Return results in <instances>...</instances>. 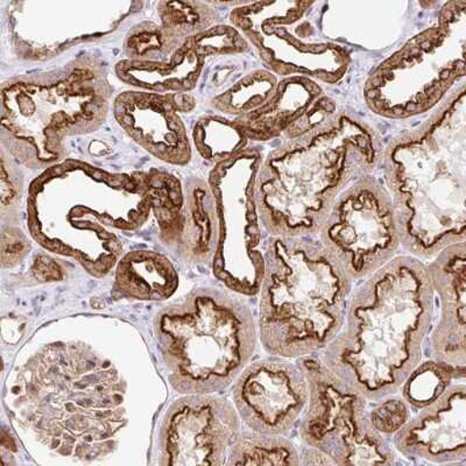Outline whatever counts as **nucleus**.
<instances>
[{"label": "nucleus", "mask_w": 466, "mask_h": 466, "mask_svg": "<svg viewBox=\"0 0 466 466\" xmlns=\"http://www.w3.org/2000/svg\"><path fill=\"white\" fill-rule=\"evenodd\" d=\"M434 313L427 265L398 255L353 289L342 330L319 356L339 380L380 400L399 393L423 360Z\"/></svg>", "instance_id": "nucleus-1"}, {"label": "nucleus", "mask_w": 466, "mask_h": 466, "mask_svg": "<svg viewBox=\"0 0 466 466\" xmlns=\"http://www.w3.org/2000/svg\"><path fill=\"white\" fill-rule=\"evenodd\" d=\"M405 255L431 260L466 241L465 82L419 127L394 137L381 154Z\"/></svg>", "instance_id": "nucleus-2"}, {"label": "nucleus", "mask_w": 466, "mask_h": 466, "mask_svg": "<svg viewBox=\"0 0 466 466\" xmlns=\"http://www.w3.org/2000/svg\"><path fill=\"white\" fill-rule=\"evenodd\" d=\"M385 144L360 116L339 112L315 130L285 141L262 159L256 204L269 237L316 236L336 198L376 173Z\"/></svg>", "instance_id": "nucleus-3"}, {"label": "nucleus", "mask_w": 466, "mask_h": 466, "mask_svg": "<svg viewBox=\"0 0 466 466\" xmlns=\"http://www.w3.org/2000/svg\"><path fill=\"white\" fill-rule=\"evenodd\" d=\"M14 392L37 440L62 456L106 455L127 421L122 378L87 345L57 343L40 350L25 365Z\"/></svg>", "instance_id": "nucleus-4"}, {"label": "nucleus", "mask_w": 466, "mask_h": 466, "mask_svg": "<svg viewBox=\"0 0 466 466\" xmlns=\"http://www.w3.org/2000/svg\"><path fill=\"white\" fill-rule=\"evenodd\" d=\"M353 282L318 236L269 237L257 326L268 355L322 351L342 330Z\"/></svg>", "instance_id": "nucleus-5"}, {"label": "nucleus", "mask_w": 466, "mask_h": 466, "mask_svg": "<svg viewBox=\"0 0 466 466\" xmlns=\"http://www.w3.org/2000/svg\"><path fill=\"white\" fill-rule=\"evenodd\" d=\"M114 87L94 56L11 78L2 86V144L20 164L47 169L65 161V138L97 131Z\"/></svg>", "instance_id": "nucleus-6"}, {"label": "nucleus", "mask_w": 466, "mask_h": 466, "mask_svg": "<svg viewBox=\"0 0 466 466\" xmlns=\"http://www.w3.org/2000/svg\"><path fill=\"white\" fill-rule=\"evenodd\" d=\"M168 380L181 394H214L251 363L258 326L251 307L219 287H199L154 319Z\"/></svg>", "instance_id": "nucleus-7"}, {"label": "nucleus", "mask_w": 466, "mask_h": 466, "mask_svg": "<svg viewBox=\"0 0 466 466\" xmlns=\"http://www.w3.org/2000/svg\"><path fill=\"white\" fill-rule=\"evenodd\" d=\"M466 2L441 7L434 26L411 37L365 82L366 106L400 120L432 112L465 82Z\"/></svg>", "instance_id": "nucleus-8"}, {"label": "nucleus", "mask_w": 466, "mask_h": 466, "mask_svg": "<svg viewBox=\"0 0 466 466\" xmlns=\"http://www.w3.org/2000/svg\"><path fill=\"white\" fill-rule=\"evenodd\" d=\"M28 201L56 206L65 227L39 244L61 255L76 258L93 273L107 272L122 245L106 227L133 230L143 226L151 201L143 173L125 174L123 180L93 206H86L75 160H65L45 170L29 187Z\"/></svg>", "instance_id": "nucleus-9"}, {"label": "nucleus", "mask_w": 466, "mask_h": 466, "mask_svg": "<svg viewBox=\"0 0 466 466\" xmlns=\"http://www.w3.org/2000/svg\"><path fill=\"white\" fill-rule=\"evenodd\" d=\"M323 3H237L228 22L255 47L262 65L277 77L310 78L339 85L351 56L343 45L322 35L318 10Z\"/></svg>", "instance_id": "nucleus-10"}, {"label": "nucleus", "mask_w": 466, "mask_h": 466, "mask_svg": "<svg viewBox=\"0 0 466 466\" xmlns=\"http://www.w3.org/2000/svg\"><path fill=\"white\" fill-rule=\"evenodd\" d=\"M309 382V400L299 418V442L326 452L336 465H394L390 440L370 421V401L335 376L319 353L294 360Z\"/></svg>", "instance_id": "nucleus-11"}, {"label": "nucleus", "mask_w": 466, "mask_h": 466, "mask_svg": "<svg viewBox=\"0 0 466 466\" xmlns=\"http://www.w3.org/2000/svg\"><path fill=\"white\" fill-rule=\"evenodd\" d=\"M316 236L353 282L371 277L401 248L392 199L374 174L336 198Z\"/></svg>", "instance_id": "nucleus-12"}, {"label": "nucleus", "mask_w": 466, "mask_h": 466, "mask_svg": "<svg viewBox=\"0 0 466 466\" xmlns=\"http://www.w3.org/2000/svg\"><path fill=\"white\" fill-rule=\"evenodd\" d=\"M264 154L249 146L211 170L208 182L216 199L219 240L215 272L228 285L260 287L264 270L261 222L256 204V180Z\"/></svg>", "instance_id": "nucleus-13"}, {"label": "nucleus", "mask_w": 466, "mask_h": 466, "mask_svg": "<svg viewBox=\"0 0 466 466\" xmlns=\"http://www.w3.org/2000/svg\"><path fill=\"white\" fill-rule=\"evenodd\" d=\"M241 428L233 402L214 394H186L172 403L159 431V464L226 465Z\"/></svg>", "instance_id": "nucleus-14"}, {"label": "nucleus", "mask_w": 466, "mask_h": 466, "mask_svg": "<svg viewBox=\"0 0 466 466\" xmlns=\"http://www.w3.org/2000/svg\"><path fill=\"white\" fill-rule=\"evenodd\" d=\"M232 399L248 430L289 436L309 400V382L297 361L270 355L241 371L233 381Z\"/></svg>", "instance_id": "nucleus-15"}, {"label": "nucleus", "mask_w": 466, "mask_h": 466, "mask_svg": "<svg viewBox=\"0 0 466 466\" xmlns=\"http://www.w3.org/2000/svg\"><path fill=\"white\" fill-rule=\"evenodd\" d=\"M197 99L188 94L125 91L112 103L124 131L157 159L174 166L188 165L193 151L181 112H190Z\"/></svg>", "instance_id": "nucleus-16"}, {"label": "nucleus", "mask_w": 466, "mask_h": 466, "mask_svg": "<svg viewBox=\"0 0 466 466\" xmlns=\"http://www.w3.org/2000/svg\"><path fill=\"white\" fill-rule=\"evenodd\" d=\"M322 85L307 77L280 78L276 90L259 109L233 119L249 143L290 141L315 130L339 112ZM280 143V144H281Z\"/></svg>", "instance_id": "nucleus-17"}, {"label": "nucleus", "mask_w": 466, "mask_h": 466, "mask_svg": "<svg viewBox=\"0 0 466 466\" xmlns=\"http://www.w3.org/2000/svg\"><path fill=\"white\" fill-rule=\"evenodd\" d=\"M390 442L408 460L465 464V381L455 382L437 400L416 411Z\"/></svg>", "instance_id": "nucleus-18"}, {"label": "nucleus", "mask_w": 466, "mask_h": 466, "mask_svg": "<svg viewBox=\"0 0 466 466\" xmlns=\"http://www.w3.org/2000/svg\"><path fill=\"white\" fill-rule=\"evenodd\" d=\"M440 315L428 334L427 358L465 371L466 366V241L444 248L426 264Z\"/></svg>", "instance_id": "nucleus-19"}, {"label": "nucleus", "mask_w": 466, "mask_h": 466, "mask_svg": "<svg viewBox=\"0 0 466 466\" xmlns=\"http://www.w3.org/2000/svg\"><path fill=\"white\" fill-rule=\"evenodd\" d=\"M193 40H187L168 60H122L116 65V75L125 85L156 94H188L197 87L206 65Z\"/></svg>", "instance_id": "nucleus-20"}, {"label": "nucleus", "mask_w": 466, "mask_h": 466, "mask_svg": "<svg viewBox=\"0 0 466 466\" xmlns=\"http://www.w3.org/2000/svg\"><path fill=\"white\" fill-rule=\"evenodd\" d=\"M177 245L195 264L214 259L218 248V207L209 182L190 178L185 186V206L178 227Z\"/></svg>", "instance_id": "nucleus-21"}, {"label": "nucleus", "mask_w": 466, "mask_h": 466, "mask_svg": "<svg viewBox=\"0 0 466 466\" xmlns=\"http://www.w3.org/2000/svg\"><path fill=\"white\" fill-rule=\"evenodd\" d=\"M178 277L168 258L154 251H133L116 266V289L127 299L161 301L172 297Z\"/></svg>", "instance_id": "nucleus-22"}, {"label": "nucleus", "mask_w": 466, "mask_h": 466, "mask_svg": "<svg viewBox=\"0 0 466 466\" xmlns=\"http://www.w3.org/2000/svg\"><path fill=\"white\" fill-rule=\"evenodd\" d=\"M226 465H299V447L286 435L240 431Z\"/></svg>", "instance_id": "nucleus-23"}, {"label": "nucleus", "mask_w": 466, "mask_h": 466, "mask_svg": "<svg viewBox=\"0 0 466 466\" xmlns=\"http://www.w3.org/2000/svg\"><path fill=\"white\" fill-rule=\"evenodd\" d=\"M160 27L173 53L195 35L215 26L218 22V12L210 3L160 2L157 5Z\"/></svg>", "instance_id": "nucleus-24"}, {"label": "nucleus", "mask_w": 466, "mask_h": 466, "mask_svg": "<svg viewBox=\"0 0 466 466\" xmlns=\"http://www.w3.org/2000/svg\"><path fill=\"white\" fill-rule=\"evenodd\" d=\"M465 373L427 358L410 373L399 392L411 410L419 411L437 400L455 382L465 381Z\"/></svg>", "instance_id": "nucleus-25"}, {"label": "nucleus", "mask_w": 466, "mask_h": 466, "mask_svg": "<svg viewBox=\"0 0 466 466\" xmlns=\"http://www.w3.org/2000/svg\"><path fill=\"white\" fill-rule=\"evenodd\" d=\"M143 177L162 238L168 243L177 241L185 206V187L174 175L156 168L143 173Z\"/></svg>", "instance_id": "nucleus-26"}, {"label": "nucleus", "mask_w": 466, "mask_h": 466, "mask_svg": "<svg viewBox=\"0 0 466 466\" xmlns=\"http://www.w3.org/2000/svg\"><path fill=\"white\" fill-rule=\"evenodd\" d=\"M193 137L199 156L215 166L231 159L251 146L233 120L218 116L199 118Z\"/></svg>", "instance_id": "nucleus-27"}, {"label": "nucleus", "mask_w": 466, "mask_h": 466, "mask_svg": "<svg viewBox=\"0 0 466 466\" xmlns=\"http://www.w3.org/2000/svg\"><path fill=\"white\" fill-rule=\"evenodd\" d=\"M279 77L268 69H257L211 99L212 109L235 118L259 109L276 90Z\"/></svg>", "instance_id": "nucleus-28"}, {"label": "nucleus", "mask_w": 466, "mask_h": 466, "mask_svg": "<svg viewBox=\"0 0 466 466\" xmlns=\"http://www.w3.org/2000/svg\"><path fill=\"white\" fill-rule=\"evenodd\" d=\"M123 52L127 60L165 61L172 57L160 25L143 22L133 27L124 41Z\"/></svg>", "instance_id": "nucleus-29"}, {"label": "nucleus", "mask_w": 466, "mask_h": 466, "mask_svg": "<svg viewBox=\"0 0 466 466\" xmlns=\"http://www.w3.org/2000/svg\"><path fill=\"white\" fill-rule=\"evenodd\" d=\"M199 56L203 57L237 56L248 51L249 44L232 25H215L191 37Z\"/></svg>", "instance_id": "nucleus-30"}, {"label": "nucleus", "mask_w": 466, "mask_h": 466, "mask_svg": "<svg viewBox=\"0 0 466 466\" xmlns=\"http://www.w3.org/2000/svg\"><path fill=\"white\" fill-rule=\"evenodd\" d=\"M370 421L379 434L392 439L413 416V410L401 395L390 394L378 401H370Z\"/></svg>", "instance_id": "nucleus-31"}, {"label": "nucleus", "mask_w": 466, "mask_h": 466, "mask_svg": "<svg viewBox=\"0 0 466 466\" xmlns=\"http://www.w3.org/2000/svg\"><path fill=\"white\" fill-rule=\"evenodd\" d=\"M23 194L22 175L10 160H7L6 151L2 152V214L3 219L6 216H14L18 208Z\"/></svg>", "instance_id": "nucleus-32"}, {"label": "nucleus", "mask_w": 466, "mask_h": 466, "mask_svg": "<svg viewBox=\"0 0 466 466\" xmlns=\"http://www.w3.org/2000/svg\"><path fill=\"white\" fill-rule=\"evenodd\" d=\"M29 245L15 228H7L3 231L2 259L4 268H12L20 262L28 251Z\"/></svg>", "instance_id": "nucleus-33"}, {"label": "nucleus", "mask_w": 466, "mask_h": 466, "mask_svg": "<svg viewBox=\"0 0 466 466\" xmlns=\"http://www.w3.org/2000/svg\"><path fill=\"white\" fill-rule=\"evenodd\" d=\"M299 465H336L326 452L307 444H299Z\"/></svg>", "instance_id": "nucleus-34"}]
</instances>
